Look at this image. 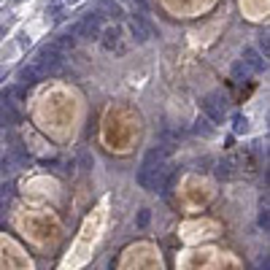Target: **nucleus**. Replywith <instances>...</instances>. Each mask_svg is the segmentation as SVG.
I'll use <instances>...</instances> for the list:
<instances>
[{"label":"nucleus","instance_id":"f257e3e1","mask_svg":"<svg viewBox=\"0 0 270 270\" xmlns=\"http://www.w3.org/2000/svg\"><path fill=\"white\" fill-rule=\"evenodd\" d=\"M203 114H205V119H211L214 124L225 122V116H227V97L222 95V92H211V95L203 100Z\"/></svg>","mask_w":270,"mask_h":270},{"label":"nucleus","instance_id":"f03ea898","mask_svg":"<svg viewBox=\"0 0 270 270\" xmlns=\"http://www.w3.org/2000/svg\"><path fill=\"white\" fill-rule=\"evenodd\" d=\"M38 62L46 68V73H57L65 65V54H62V49L57 43H46L41 49V54H38Z\"/></svg>","mask_w":270,"mask_h":270},{"label":"nucleus","instance_id":"7ed1b4c3","mask_svg":"<svg viewBox=\"0 0 270 270\" xmlns=\"http://www.w3.org/2000/svg\"><path fill=\"white\" fill-rule=\"evenodd\" d=\"M103 30V16L97 11H89L81 22L76 25V36H84V38H97Z\"/></svg>","mask_w":270,"mask_h":270},{"label":"nucleus","instance_id":"20e7f679","mask_svg":"<svg viewBox=\"0 0 270 270\" xmlns=\"http://www.w3.org/2000/svg\"><path fill=\"white\" fill-rule=\"evenodd\" d=\"M130 33H133L135 43H146L149 38L154 36L152 25H149L146 16H141V14H133V16H130Z\"/></svg>","mask_w":270,"mask_h":270},{"label":"nucleus","instance_id":"39448f33","mask_svg":"<svg viewBox=\"0 0 270 270\" xmlns=\"http://www.w3.org/2000/svg\"><path fill=\"white\" fill-rule=\"evenodd\" d=\"M19 78L25 84H38V81H43V78H46V68L41 65V62H30V65H25L19 71Z\"/></svg>","mask_w":270,"mask_h":270},{"label":"nucleus","instance_id":"423d86ee","mask_svg":"<svg viewBox=\"0 0 270 270\" xmlns=\"http://www.w3.org/2000/svg\"><path fill=\"white\" fill-rule=\"evenodd\" d=\"M240 62H243L249 71H257V73L265 71V57H262L257 49H251V46H246V49H243V57H240Z\"/></svg>","mask_w":270,"mask_h":270},{"label":"nucleus","instance_id":"0eeeda50","mask_svg":"<svg viewBox=\"0 0 270 270\" xmlns=\"http://www.w3.org/2000/svg\"><path fill=\"white\" fill-rule=\"evenodd\" d=\"M97 14H100L103 19L108 16V19H114V22H116V19H122V5H119V3H114V0H103V3L97 5Z\"/></svg>","mask_w":270,"mask_h":270},{"label":"nucleus","instance_id":"6e6552de","mask_svg":"<svg viewBox=\"0 0 270 270\" xmlns=\"http://www.w3.org/2000/svg\"><path fill=\"white\" fill-rule=\"evenodd\" d=\"M100 36H103V49L106 51L119 49V30L116 27H111V30H100Z\"/></svg>","mask_w":270,"mask_h":270},{"label":"nucleus","instance_id":"1a4fd4ad","mask_svg":"<svg viewBox=\"0 0 270 270\" xmlns=\"http://www.w3.org/2000/svg\"><path fill=\"white\" fill-rule=\"evenodd\" d=\"M211 124H214L211 119L200 116L197 122H194V133H197V135H203V138H211V135H214V127H211Z\"/></svg>","mask_w":270,"mask_h":270},{"label":"nucleus","instance_id":"9d476101","mask_svg":"<svg viewBox=\"0 0 270 270\" xmlns=\"http://www.w3.org/2000/svg\"><path fill=\"white\" fill-rule=\"evenodd\" d=\"M246 130H249V119L243 116V114H235L232 116V133H246Z\"/></svg>","mask_w":270,"mask_h":270},{"label":"nucleus","instance_id":"9b49d317","mask_svg":"<svg viewBox=\"0 0 270 270\" xmlns=\"http://www.w3.org/2000/svg\"><path fill=\"white\" fill-rule=\"evenodd\" d=\"M249 73H251V71H249V68H246V65H243V62H240V60H238V62H235V65H232V78H235V81H243V78L249 76Z\"/></svg>","mask_w":270,"mask_h":270},{"label":"nucleus","instance_id":"f8f14e48","mask_svg":"<svg viewBox=\"0 0 270 270\" xmlns=\"http://www.w3.org/2000/svg\"><path fill=\"white\" fill-rule=\"evenodd\" d=\"M57 46H60V49H68V46H71V49H73V46H76V38H73L71 33H62L60 41H57Z\"/></svg>","mask_w":270,"mask_h":270},{"label":"nucleus","instance_id":"ddd939ff","mask_svg":"<svg viewBox=\"0 0 270 270\" xmlns=\"http://www.w3.org/2000/svg\"><path fill=\"white\" fill-rule=\"evenodd\" d=\"M216 176H219V179H227V176H230V162H219V165H216Z\"/></svg>","mask_w":270,"mask_h":270},{"label":"nucleus","instance_id":"4468645a","mask_svg":"<svg viewBox=\"0 0 270 270\" xmlns=\"http://www.w3.org/2000/svg\"><path fill=\"white\" fill-rule=\"evenodd\" d=\"M260 51L268 57V51H270V41H268V36H262V38H260Z\"/></svg>","mask_w":270,"mask_h":270},{"label":"nucleus","instance_id":"2eb2a0df","mask_svg":"<svg viewBox=\"0 0 270 270\" xmlns=\"http://www.w3.org/2000/svg\"><path fill=\"white\" fill-rule=\"evenodd\" d=\"M149 225V211H141L138 214V227H146Z\"/></svg>","mask_w":270,"mask_h":270},{"label":"nucleus","instance_id":"dca6fc26","mask_svg":"<svg viewBox=\"0 0 270 270\" xmlns=\"http://www.w3.org/2000/svg\"><path fill=\"white\" fill-rule=\"evenodd\" d=\"M268 222H270V219H268V208H262V214H260V227L268 230Z\"/></svg>","mask_w":270,"mask_h":270},{"label":"nucleus","instance_id":"f3484780","mask_svg":"<svg viewBox=\"0 0 270 270\" xmlns=\"http://www.w3.org/2000/svg\"><path fill=\"white\" fill-rule=\"evenodd\" d=\"M81 165H84V170L92 168V157H89V154H81Z\"/></svg>","mask_w":270,"mask_h":270},{"label":"nucleus","instance_id":"a211bd4d","mask_svg":"<svg viewBox=\"0 0 270 270\" xmlns=\"http://www.w3.org/2000/svg\"><path fill=\"white\" fill-rule=\"evenodd\" d=\"M16 3H19V0H16Z\"/></svg>","mask_w":270,"mask_h":270}]
</instances>
